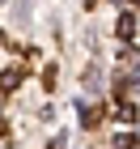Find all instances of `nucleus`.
Returning <instances> with one entry per match:
<instances>
[{
    "mask_svg": "<svg viewBox=\"0 0 140 149\" xmlns=\"http://www.w3.org/2000/svg\"><path fill=\"white\" fill-rule=\"evenodd\" d=\"M119 124H136V107L132 102H119Z\"/></svg>",
    "mask_w": 140,
    "mask_h": 149,
    "instance_id": "obj_1",
    "label": "nucleus"
},
{
    "mask_svg": "<svg viewBox=\"0 0 140 149\" xmlns=\"http://www.w3.org/2000/svg\"><path fill=\"white\" fill-rule=\"evenodd\" d=\"M132 30H136V17H132V13H123V22H119V34H123V38H132Z\"/></svg>",
    "mask_w": 140,
    "mask_h": 149,
    "instance_id": "obj_2",
    "label": "nucleus"
},
{
    "mask_svg": "<svg viewBox=\"0 0 140 149\" xmlns=\"http://www.w3.org/2000/svg\"><path fill=\"white\" fill-rule=\"evenodd\" d=\"M17 81H21V68H9V72H4V90H13Z\"/></svg>",
    "mask_w": 140,
    "mask_h": 149,
    "instance_id": "obj_3",
    "label": "nucleus"
},
{
    "mask_svg": "<svg viewBox=\"0 0 140 149\" xmlns=\"http://www.w3.org/2000/svg\"><path fill=\"white\" fill-rule=\"evenodd\" d=\"M115 149H136V141H132V136H119V141H115Z\"/></svg>",
    "mask_w": 140,
    "mask_h": 149,
    "instance_id": "obj_4",
    "label": "nucleus"
}]
</instances>
